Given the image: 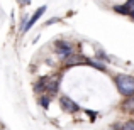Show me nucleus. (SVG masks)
<instances>
[{"mask_svg": "<svg viewBox=\"0 0 134 130\" xmlns=\"http://www.w3.org/2000/svg\"><path fill=\"white\" fill-rule=\"evenodd\" d=\"M17 2H19L20 5H29V3H31V0H17Z\"/></svg>", "mask_w": 134, "mask_h": 130, "instance_id": "10", "label": "nucleus"}, {"mask_svg": "<svg viewBox=\"0 0 134 130\" xmlns=\"http://www.w3.org/2000/svg\"><path fill=\"white\" fill-rule=\"evenodd\" d=\"M59 107H61L66 113H76V112L80 110V105L76 103V101H73L70 96H66V95H63V96L59 98Z\"/></svg>", "mask_w": 134, "mask_h": 130, "instance_id": "4", "label": "nucleus"}, {"mask_svg": "<svg viewBox=\"0 0 134 130\" xmlns=\"http://www.w3.org/2000/svg\"><path fill=\"white\" fill-rule=\"evenodd\" d=\"M115 86H117L119 93L122 96L129 98V96H134V76H129V75H119L115 76Z\"/></svg>", "mask_w": 134, "mask_h": 130, "instance_id": "2", "label": "nucleus"}, {"mask_svg": "<svg viewBox=\"0 0 134 130\" xmlns=\"http://www.w3.org/2000/svg\"><path fill=\"white\" fill-rule=\"evenodd\" d=\"M46 12V5H43V7H39V9H37L36 10V12H34L32 14V17H31V19L29 20H27V24H26V27H24V29H22V32H27V30H29L31 29V27H32L34 26V24H36L37 22V20H39V17L41 15H43V14Z\"/></svg>", "mask_w": 134, "mask_h": 130, "instance_id": "5", "label": "nucleus"}, {"mask_svg": "<svg viewBox=\"0 0 134 130\" xmlns=\"http://www.w3.org/2000/svg\"><path fill=\"white\" fill-rule=\"evenodd\" d=\"M54 51H56V54L65 61V59H68L70 56L73 54V46L70 44L68 41H56L54 42Z\"/></svg>", "mask_w": 134, "mask_h": 130, "instance_id": "3", "label": "nucleus"}, {"mask_svg": "<svg viewBox=\"0 0 134 130\" xmlns=\"http://www.w3.org/2000/svg\"><path fill=\"white\" fill-rule=\"evenodd\" d=\"M119 130H134V122H126L122 127H119Z\"/></svg>", "mask_w": 134, "mask_h": 130, "instance_id": "9", "label": "nucleus"}, {"mask_svg": "<svg viewBox=\"0 0 134 130\" xmlns=\"http://www.w3.org/2000/svg\"><path fill=\"white\" fill-rule=\"evenodd\" d=\"M131 17H132V20H134V14H131Z\"/></svg>", "mask_w": 134, "mask_h": 130, "instance_id": "11", "label": "nucleus"}, {"mask_svg": "<svg viewBox=\"0 0 134 130\" xmlns=\"http://www.w3.org/2000/svg\"><path fill=\"white\" fill-rule=\"evenodd\" d=\"M122 110L124 112H134V96H129L126 101H122Z\"/></svg>", "mask_w": 134, "mask_h": 130, "instance_id": "7", "label": "nucleus"}, {"mask_svg": "<svg viewBox=\"0 0 134 130\" xmlns=\"http://www.w3.org/2000/svg\"><path fill=\"white\" fill-rule=\"evenodd\" d=\"M114 10L122 15H131V14H134V0H127L124 5H115Z\"/></svg>", "mask_w": 134, "mask_h": 130, "instance_id": "6", "label": "nucleus"}, {"mask_svg": "<svg viewBox=\"0 0 134 130\" xmlns=\"http://www.w3.org/2000/svg\"><path fill=\"white\" fill-rule=\"evenodd\" d=\"M59 88V76H43L36 83V93H46L49 96L56 95Z\"/></svg>", "mask_w": 134, "mask_h": 130, "instance_id": "1", "label": "nucleus"}, {"mask_svg": "<svg viewBox=\"0 0 134 130\" xmlns=\"http://www.w3.org/2000/svg\"><path fill=\"white\" fill-rule=\"evenodd\" d=\"M49 101H51V96H49V95H43V96L39 98V105L43 108H48L49 107Z\"/></svg>", "mask_w": 134, "mask_h": 130, "instance_id": "8", "label": "nucleus"}]
</instances>
